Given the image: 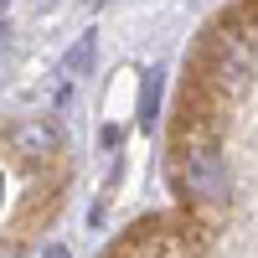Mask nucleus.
Returning <instances> with one entry per match:
<instances>
[{"label": "nucleus", "instance_id": "obj_2", "mask_svg": "<svg viewBox=\"0 0 258 258\" xmlns=\"http://www.w3.org/2000/svg\"><path fill=\"white\" fill-rule=\"evenodd\" d=\"M93 47H98V36H93V31H83V41H78V52L68 57V73H73V78L93 68Z\"/></svg>", "mask_w": 258, "mask_h": 258}, {"label": "nucleus", "instance_id": "obj_1", "mask_svg": "<svg viewBox=\"0 0 258 258\" xmlns=\"http://www.w3.org/2000/svg\"><path fill=\"white\" fill-rule=\"evenodd\" d=\"M11 145H16V155H31V160L62 155V135H57V124H47V119H21V124H11Z\"/></svg>", "mask_w": 258, "mask_h": 258}]
</instances>
